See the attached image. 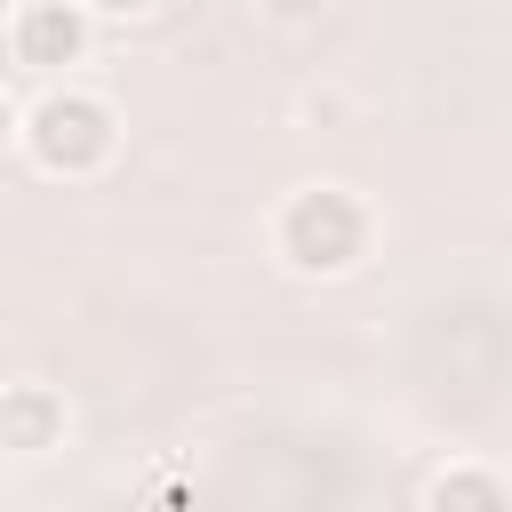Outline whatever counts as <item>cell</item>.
<instances>
[{
    "instance_id": "cell-1",
    "label": "cell",
    "mask_w": 512,
    "mask_h": 512,
    "mask_svg": "<svg viewBox=\"0 0 512 512\" xmlns=\"http://www.w3.org/2000/svg\"><path fill=\"white\" fill-rule=\"evenodd\" d=\"M16 40H24V64H64V56L80 48V16H72L64 0H40V8H24Z\"/></svg>"
},
{
    "instance_id": "cell-2",
    "label": "cell",
    "mask_w": 512,
    "mask_h": 512,
    "mask_svg": "<svg viewBox=\"0 0 512 512\" xmlns=\"http://www.w3.org/2000/svg\"><path fill=\"white\" fill-rule=\"evenodd\" d=\"M432 512H496V480L456 472V480H440V488H432Z\"/></svg>"
},
{
    "instance_id": "cell-3",
    "label": "cell",
    "mask_w": 512,
    "mask_h": 512,
    "mask_svg": "<svg viewBox=\"0 0 512 512\" xmlns=\"http://www.w3.org/2000/svg\"><path fill=\"white\" fill-rule=\"evenodd\" d=\"M280 16H312V8H328V0H272Z\"/></svg>"
},
{
    "instance_id": "cell-4",
    "label": "cell",
    "mask_w": 512,
    "mask_h": 512,
    "mask_svg": "<svg viewBox=\"0 0 512 512\" xmlns=\"http://www.w3.org/2000/svg\"><path fill=\"white\" fill-rule=\"evenodd\" d=\"M88 8H104V16H136L144 0H88Z\"/></svg>"
},
{
    "instance_id": "cell-5",
    "label": "cell",
    "mask_w": 512,
    "mask_h": 512,
    "mask_svg": "<svg viewBox=\"0 0 512 512\" xmlns=\"http://www.w3.org/2000/svg\"><path fill=\"white\" fill-rule=\"evenodd\" d=\"M0 144H8V104H0Z\"/></svg>"
}]
</instances>
